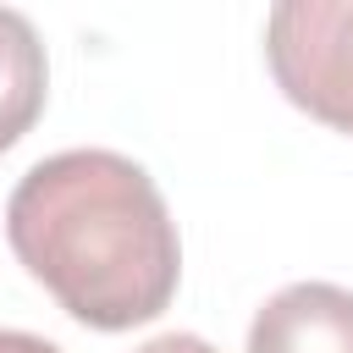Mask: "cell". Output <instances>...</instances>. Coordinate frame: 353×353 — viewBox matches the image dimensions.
Listing matches in <instances>:
<instances>
[{"label":"cell","instance_id":"cell-5","mask_svg":"<svg viewBox=\"0 0 353 353\" xmlns=\"http://www.w3.org/2000/svg\"><path fill=\"white\" fill-rule=\"evenodd\" d=\"M132 353H221V347L204 342V336H193V331H165V336H149V342L132 347Z\"/></svg>","mask_w":353,"mask_h":353},{"label":"cell","instance_id":"cell-6","mask_svg":"<svg viewBox=\"0 0 353 353\" xmlns=\"http://www.w3.org/2000/svg\"><path fill=\"white\" fill-rule=\"evenodd\" d=\"M0 353H61V347L33 331H0Z\"/></svg>","mask_w":353,"mask_h":353},{"label":"cell","instance_id":"cell-4","mask_svg":"<svg viewBox=\"0 0 353 353\" xmlns=\"http://www.w3.org/2000/svg\"><path fill=\"white\" fill-rule=\"evenodd\" d=\"M44 94H50V61L39 28L22 11L0 6V154L22 143V132L44 116Z\"/></svg>","mask_w":353,"mask_h":353},{"label":"cell","instance_id":"cell-3","mask_svg":"<svg viewBox=\"0 0 353 353\" xmlns=\"http://www.w3.org/2000/svg\"><path fill=\"white\" fill-rule=\"evenodd\" d=\"M248 353H353V292L336 281H292L248 325Z\"/></svg>","mask_w":353,"mask_h":353},{"label":"cell","instance_id":"cell-2","mask_svg":"<svg viewBox=\"0 0 353 353\" xmlns=\"http://www.w3.org/2000/svg\"><path fill=\"white\" fill-rule=\"evenodd\" d=\"M276 88L314 121L353 138V0H281L265 17Z\"/></svg>","mask_w":353,"mask_h":353},{"label":"cell","instance_id":"cell-1","mask_svg":"<svg viewBox=\"0 0 353 353\" xmlns=\"http://www.w3.org/2000/svg\"><path fill=\"white\" fill-rule=\"evenodd\" d=\"M17 265L88 331H132L165 314L182 281V237L160 182L116 149H61L6 199Z\"/></svg>","mask_w":353,"mask_h":353}]
</instances>
